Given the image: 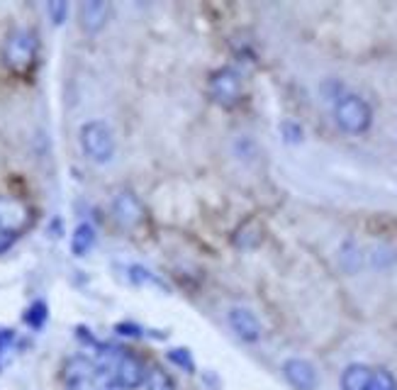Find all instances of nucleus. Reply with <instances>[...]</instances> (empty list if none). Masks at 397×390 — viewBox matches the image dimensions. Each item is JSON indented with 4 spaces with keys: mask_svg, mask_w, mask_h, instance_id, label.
<instances>
[{
    "mask_svg": "<svg viewBox=\"0 0 397 390\" xmlns=\"http://www.w3.org/2000/svg\"><path fill=\"white\" fill-rule=\"evenodd\" d=\"M110 208H113V215H115V220H118V225H122V227H127V229L141 225L146 218L141 200L130 191H120L113 198V205H110Z\"/></svg>",
    "mask_w": 397,
    "mask_h": 390,
    "instance_id": "6e6552de",
    "label": "nucleus"
},
{
    "mask_svg": "<svg viewBox=\"0 0 397 390\" xmlns=\"http://www.w3.org/2000/svg\"><path fill=\"white\" fill-rule=\"evenodd\" d=\"M98 373V363L88 356H71L63 363V383L68 390H95Z\"/></svg>",
    "mask_w": 397,
    "mask_h": 390,
    "instance_id": "20e7f679",
    "label": "nucleus"
},
{
    "mask_svg": "<svg viewBox=\"0 0 397 390\" xmlns=\"http://www.w3.org/2000/svg\"><path fill=\"white\" fill-rule=\"evenodd\" d=\"M368 390H397V381H395L393 373L385 371V368H380V371L370 373Z\"/></svg>",
    "mask_w": 397,
    "mask_h": 390,
    "instance_id": "dca6fc26",
    "label": "nucleus"
},
{
    "mask_svg": "<svg viewBox=\"0 0 397 390\" xmlns=\"http://www.w3.org/2000/svg\"><path fill=\"white\" fill-rule=\"evenodd\" d=\"M370 368L363 363H351L341 373V390H368L370 383Z\"/></svg>",
    "mask_w": 397,
    "mask_h": 390,
    "instance_id": "f8f14e48",
    "label": "nucleus"
},
{
    "mask_svg": "<svg viewBox=\"0 0 397 390\" xmlns=\"http://www.w3.org/2000/svg\"><path fill=\"white\" fill-rule=\"evenodd\" d=\"M283 376L295 390H317V383H320L317 368L305 358H288L283 363Z\"/></svg>",
    "mask_w": 397,
    "mask_h": 390,
    "instance_id": "1a4fd4ad",
    "label": "nucleus"
},
{
    "mask_svg": "<svg viewBox=\"0 0 397 390\" xmlns=\"http://www.w3.org/2000/svg\"><path fill=\"white\" fill-rule=\"evenodd\" d=\"M280 134H283V139L288 141V144H300V141H303V127H300L298 122H293V120H285V122L280 125Z\"/></svg>",
    "mask_w": 397,
    "mask_h": 390,
    "instance_id": "a211bd4d",
    "label": "nucleus"
},
{
    "mask_svg": "<svg viewBox=\"0 0 397 390\" xmlns=\"http://www.w3.org/2000/svg\"><path fill=\"white\" fill-rule=\"evenodd\" d=\"M115 334L130 336V339H139V336H144V329H141L137 322H118L115 325Z\"/></svg>",
    "mask_w": 397,
    "mask_h": 390,
    "instance_id": "412c9836",
    "label": "nucleus"
},
{
    "mask_svg": "<svg viewBox=\"0 0 397 390\" xmlns=\"http://www.w3.org/2000/svg\"><path fill=\"white\" fill-rule=\"evenodd\" d=\"M15 341V332L13 329H0V354L8 349L10 344Z\"/></svg>",
    "mask_w": 397,
    "mask_h": 390,
    "instance_id": "4be33fe9",
    "label": "nucleus"
},
{
    "mask_svg": "<svg viewBox=\"0 0 397 390\" xmlns=\"http://www.w3.org/2000/svg\"><path fill=\"white\" fill-rule=\"evenodd\" d=\"M108 371H113L115 383H118L122 390H134V388L144 386V378H146L144 363H141L137 356L127 354V351H122V354L118 356V361H115Z\"/></svg>",
    "mask_w": 397,
    "mask_h": 390,
    "instance_id": "0eeeda50",
    "label": "nucleus"
},
{
    "mask_svg": "<svg viewBox=\"0 0 397 390\" xmlns=\"http://www.w3.org/2000/svg\"><path fill=\"white\" fill-rule=\"evenodd\" d=\"M95 244V229L88 222H81L71 234V251L73 256H86Z\"/></svg>",
    "mask_w": 397,
    "mask_h": 390,
    "instance_id": "ddd939ff",
    "label": "nucleus"
},
{
    "mask_svg": "<svg viewBox=\"0 0 397 390\" xmlns=\"http://www.w3.org/2000/svg\"><path fill=\"white\" fill-rule=\"evenodd\" d=\"M32 222V210L18 198H0V232L18 237Z\"/></svg>",
    "mask_w": 397,
    "mask_h": 390,
    "instance_id": "39448f33",
    "label": "nucleus"
},
{
    "mask_svg": "<svg viewBox=\"0 0 397 390\" xmlns=\"http://www.w3.org/2000/svg\"><path fill=\"white\" fill-rule=\"evenodd\" d=\"M227 320H229V327L234 329V334L239 336L241 341H248V344H253V341L261 339L263 327H261L258 317L251 313V310H246V308H232L229 315H227Z\"/></svg>",
    "mask_w": 397,
    "mask_h": 390,
    "instance_id": "9d476101",
    "label": "nucleus"
},
{
    "mask_svg": "<svg viewBox=\"0 0 397 390\" xmlns=\"http://www.w3.org/2000/svg\"><path fill=\"white\" fill-rule=\"evenodd\" d=\"M166 358L173 363V366L181 368V371L195 373V361H193V356H190L188 349H171V351H166Z\"/></svg>",
    "mask_w": 397,
    "mask_h": 390,
    "instance_id": "f3484780",
    "label": "nucleus"
},
{
    "mask_svg": "<svg viewBox=\"0 0 397 390\" xmlns=\"http://www.w3.org/2000/svg\"><path fill=\"white\" fill-rule=\"evenodd\" d=\"M34 56H37V37L30 30H13L3 46L5 66L15 73H25L34 64Z\"/></svg>",
    "mask_w": 397,
    "mask_h": 390,
    "instance_id": "f03ea898",
    "label": "nucleus"
},
{
    "mask_svg": "<svg viewBox=\"0 0 397 390\" xmlns=\"http://www.w3.org/2000/svg\"><path fill=\"white\" fill-rule=\"evenodd\" d=\"M144 388H146V390H176V383H173V378L168 376V373L163 371V368L151 366L149 371H146Z\"/></svg>",
    "mask_w": 397,
    "mask_h": 390,
    "instance_id": "4468645a",
    "label": "nucleus"
},
{
    "mask_svg": "<svg viewBox=\"0 0 397 390\" xmlns=\"http://www.w3.org/2000/svg\"><path fill=\"white\" fill-rule=\"evenodd\" d=\"M210 96L220 105H237L241 98V76L234 68H220L210 78Z\"/></svg>",
    "mask_w": 397,
    "mask_h": 390,
    "instance_id": "423d86ee",
    "label": "nucleus"
},
{
    "mask_svg": "<svg viewBox=\"0 0 397 390\" xmlns=\"http://www.w3.org/2000/svg\"><path fill=\"white\" fill-rule=\"evenodd\" d=\"M108 20L110 3H105V0H88L78 8V23H81V30L86 34H98L108 25Z\"/></svg>",
    "mask_w": 397,
    "mask_h": 390,
    "instance_id": "9b49d317",
    "label": "nucleus"
},
{
    "mask_svg": "<svg viewBox=\"0 0 397 390\" xmlns=\"http://www.w3.org/2000/svg\"><path fill=\"white\" fill-rule=\"evenodd\" d=\"M130 273H132V281H134V283H156V286L166 288L156 276H153L151 271H146L144 266H130Z\"/></svg>",
    "mask_w": 397,
    "mask_h": 390,
    "instance_id": "6ab92c4d",
    "label": "nucleus"
},
{
    "mask_svg": "<svg viewBox=\"0 0 397 390\" xmlns=\"http://www.w3.org/2000/svg\"><path fill=\"white\" fill-rule=\"evenodd\" d=\"M81 149L93 163H108L115 156V137L100 120L86 122L81 127Z\"/></svg>",
    "mask_w": 397,
    "mask_h": 390,
    "instance_id": "7ed1b4c3",
    "label": "nucleus"
},
{
    "mask_svg": "<svg viewBox=\"0 0 397 390\" xmlns=\"http://www.w3.org/2000/svg\"><path fill=\"white\" fill-rule=\"evenodd\" d=\"M334 120L339 130L346 132V134H363V132H368L370 122H373V110H370V105L361 96L346 93V96L336 98Z\"/></svg>",
    "mask_w": 397,
    "mask_h": 390,
    "instance_id": "f257e3e1",
    "label": "nucleus"
},
{
    "mask_svg": "<svg viewBox=\"0 0 397 390\" xmlns=\"http://www.w3.org/2000/svg\"><path fill=\"white\" fill-rule=\"evenodd\" d=\"M46 317H49V308H46L44 300H34V303H32L23 315L25 325L32 327V329H42L46 322Z\"/></svg>",
    "mask_w": 397,
    "mask_h": 390,
    "instance_id": "2eb2a0df",
    "label": "nucleus"
},
{
    "mask_svg": "<svg viewBox=\"0 0 397 390\" xmlns=\"http://www.w3.org/2000/svg\"><path fill=\"white\" fill-rule=\"evenodd\" d=\"M46 10H49L51 23L63 25V20H66V15H68V3H63V0H54V3L46 5Z\"/></svg>",
    "mask_w": 397,
    "mask_h": 390,
    "instance_id": "aec40b11",
    "label": "nucleus"
}]
</instances>
